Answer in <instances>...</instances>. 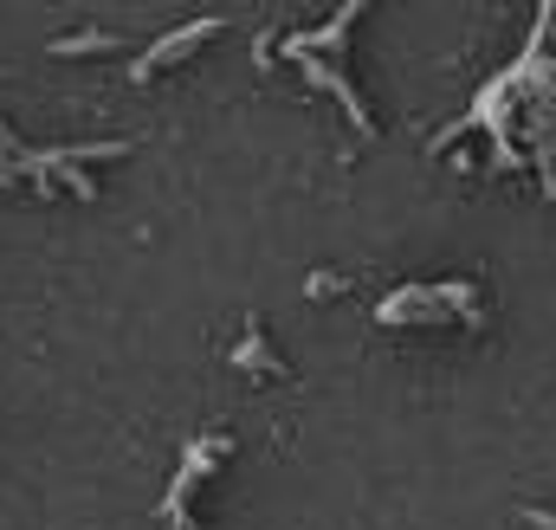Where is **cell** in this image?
Masks as SVG:
<instances>
[{"mask_svg":"<svg viewBox=\"0 0 556 530\" xmlns=\"http://www.w3.org/2000/svg\"><path fill=\"white\" fill-rule=\"evenodd\" d=\"M207 33H214V20H201V26H188V33H181V39H162V46H155V52H149V59H142L137 72H142V78H149V72H155V65H162V59H181V52H188V46H194V39H207Z\"/></svg>","mask_w":556,"mask_h":530,"instance_id":"1","label":"cell"},{"mask_svg":"<svg viewBox=\"0 0 556 530\" xmlns=\"http://www.w3.org/2000/svg\"><path fill=\"white\" fill-rule=\"evenodd\" d=\"M104 46H111V39H104V33H78V39H59V46H52V52H59V59H72V52H78V59H85V52H104Z\"/></svg>","mask_w":556,"mask_h":530,"instance_id":"2","label":"cell"}]
</instances>
